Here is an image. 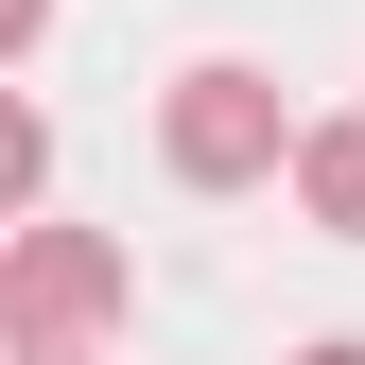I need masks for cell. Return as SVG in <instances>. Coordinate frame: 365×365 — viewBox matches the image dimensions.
Wrapping results in <instances>:
<instances>
[{
    "label": "cell",
    "mask_w": 365,
    "mask_h": 365,
    "mask_svg": "<svg viewBox=\"0 0 365 365\" xmlns=\"http://www.w3.org/2000/svg\"><path fill=\"white\" fill-rule=\"evenodd\" d=\"M122 244L105 226H53V209H18V244H0V331L18 348H87V331H122Z\"/></svg>",
    "instance_id": "cell-2"
},
{
    "label": "cell",
    "mask_w": 365,
    "mask_h": 365,
    "mask_svg": "<svg viewBox=\"0 0 365 365\" xmlns=\"http://www.w3.org/2000/svg\"><path fill=\"white\" fill-rule=\"evenodd\" d=\"M313 140V122H279V70H244V53H192L157 87V157H174V192H261Z\"/></svg>",
    "instance_id": "cell-1"
},
{
    "label": "cell",
    "mask_w": 365,
    "mask_h": 365,
    "mask_svg": "<svg viewBox=\"0 0 365 365\" xmlns=\"http://www.w3.org/2000/svg\"><path fill=\"white\" fill-rule=\"evenodd\" d=\"M296 209L331 226V244H365V105H348V122H313V140H296Z\"/></svg>",
    "instance_id": "cell-3"
},
{
    "label": "cell",
    "mask_w": 365,
    "mask_h": 365,
    "mask_svg": "<svg viewBox=\"0 0 365 365\" xmlns=\"http://www.w3.org/2000/svg\"><path fill=\"white\" fill-rule=\"evenodd\" d=\"M296 365H365V331H331V348H296Z\"/></svg>",
    "instance_id": "cell-5"
},
{
    "label": "cell",
    "mask_w": 365,
    "mask_h": 365,
    "mask_svg": "<svg viewBox=\"0 0 365 365\" xmlns=\"http://www.w3.org/2000/svg\"><path fill=\"white\" fill-rule=\"evenodd\" d=\"M35 192H53V122L18 105V122H0V209H35Z\"/></svg>",
    "instance_id": "cell-4"
},
{
    "label": "cell",
    "mask_w": 365,
    "mask_h": 365,
    "mask_svg": "<svg viewBox=\"0 0 365 365\" xmlns=\"http://www.w3.org/2000/svg\"><path fill=\"white\" fill-rule=\"evenodd\" d=\"M18 365H70V348H18Z\"/></svg>",
    "instance_id": "cell-6"
}]
</instances>
